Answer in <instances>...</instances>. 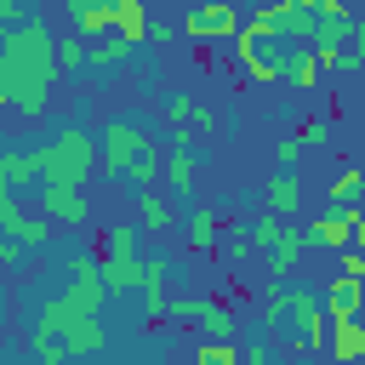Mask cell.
<instances>
[{
	"label": "cell",
	"instance_id": "cell-1",
	"mask_svg": "<svg viewBox=\"0 0 365 365\" xmlns=\"http://www.w3.org/2000/svg\"><path fill=\"white\" fill-rule=\"evenodd\" d=\"M57 34L29 17L17 29L0 34V103L17 114V120H40L46 114V97H51V80H57Z\"/></svg>",
	"mask_w": 365,
	"mask_h": 365
},
{
	"label": "cell",
	"instance_id": "cell-2",
	"mask_svg": "<svg viewBox=\"0 0 365 365\" xmlns=\"http://www.w3.org/2000/svg\"><path fill=\"white\" fill-rule=\"evenodd\" d=\"M262 336L285 354H308L331 336V314H325V297L308 291V285H291V279H274L262 291Z\"/></svg>",
	"mask_w": 365,
	"mask_h": 365
},
{
	"label": "cell",
	"instance_id": "cell-3",
	"mask_svg": "<svg viewBox=\"0 0 365 365\" xmlns=\"http://www.w3.org/2000/svg\"><path fill=\"white\" fill-rule=\"evenodd\" d=\"M34 160H40V188L46 182H86L91 165H103V148L91 143V131L63 125L46 148H34Z\"/></svg>",
	"mask_w": 365,
	"mask_h": 365
},
{
	"label": "cell",
	"instance_id": "cell-4",
	"mask_svg": "<svg viewBox=\"0 0 365 365\" xmlns=\"http://www.w3.org/2000/svg\"><path fill=\"white\" fill-rule=\"evenodd\" d=\"M228 51H234V63H240V74H245L251 86H279V80H285V51H291V46H279L274 34L240 29V34L228 40Z\"/></svg>",
	"mask_w": 365,
	"mask_h": 365
},
{
	"label": "cell",
	"instance_id": "cell-5",
	"mask_svg": "<svg viewBox=\"0 0 365 365\" xmlns=\"http://www.w3.org/2000/svg\"><path fill=\"white\" fill-rule=\"evenodd\" d=\"M143 143H154V137H148V125H143V120H131V114H114V120L97 131L103 171H108V177H125V165L137 160V148H143Z\"/></svg>",
	"mask_w": 365,
	"mask_h": 365
},
{
	"label": "cell",
	"instance_id": "cell-6",
	"mask_svg": "<svg viewBox=\"0 0 365 365\" xmlns=\"http://www.w3.org/2000/svg\"><path fill=\"white\" fill-rule=\"evenodd\" d=\"M354 222H359V205L354 200H336L331 211H319L308 228H302V240H308V251H348L354 245Z\"/></svg>",
	"mask_w": 365,
	"mask_h": 365
},
{
	"label": "cell",
	"instance_id": "cell-7",
	"mask_svg": "<svg viewBox=\"0 0 365 365\" xmlns=\"http://www.w3.org/2000/svg\"><path fill=\"white\" fill-rule=\"evenodd\" d=\"M240 29H245V17H240L228 0H200V6L182 17V34H188V40H200V46H211V40H222V46H228Z\"/></svg>",
	"mask_w": 365,
	"mask_h": 365
},
{
	"label": "cell",
	"instance_id": "cell-8",
	"mask_svg": "<svg viewBox=\"0 0 365 365\" xmlns=\"http://www.w3.org/2000/svg\"><path fill=\"white\" fill-rule=\"evenodd\" d=\"M0 234H11V240H23V245H51V234H57V222L46 217V211H23V194H6L0 188Z\"/></svg>",
	"mask_w": 365,
	"mask_h": 365
},
{
	"label": "cell",
	"instance_id": "cell-9",
	"mask_svg": "<svg viewBox=\"0 0 365 365\" xmlns=\"http://www.w3.org/2000/svg\"><path fill=\"white\" fill-rule=\"evenodd\" d=\"M194 177H200V148L188 143V131H171V143H165V182H160V188H171V194L188 205Z\"/></svg>",
	"mask_w": 365,
	"mask_h": 365
},
{
	"label": "cell",
	"instance_id": "cell-10",
	"mask_svg": "<svg viewBox=\"0 0 365 365\" xmlns=\"http://www.w3.org/2000/svg\"><path fill=\"white\" fill-rule=\"evenodd\" d=\"M143 268H148V279H143V319L160 325V319H171V257L148 251Z\"/></svg>",
	"mask_w": 365,
	"mask_h": 365
},
{
	"label": "cell",
	"instance_id": "cell-11",
	"mask_svg": "<svg viewBox=\"0 0 365 365\" xmlns=\"http://www.w3.org/2000/svg\"><path fill=\"white\" fill-rule=\"evenodd\" d=\"M34 194H40V211H46L51 222H63V228H80V222L91 217L80 182H46V188H34Z\"/></svg>",
	"mask_w": 365,
	"mask_h": 365
},
{
	"label": "cell",
	"instance_id": "cell-12",
	"mask_svg": "<svg viewBox=\"0 0 365 365\" xmlns=\"http://www.w3.org/2000/svg\"><path fill=\"white\" fill-rule=\"evenodd\" d=\"M177 222H182V200H177L171 188H137V228L165 234V228H177Z\"/></svg>",
	"mask_w": 365,
	"mask_h": 365
},
{
	"label": "cell",
	"instance_id": "cell-13",
	"mask_svg": "<svg viewBox=\"0 0 365 365\" xmlns=\"http://www.w3.org/2000/svg\"><path fill=\"white\" fill-rule=\"evenodd\" d=\"M228 234H222V217L211 205H188L182 211V251H217Z\"/></svg>",
	"mask_w": 365,
	"mask_h": 365
},
{
	"label": "cell",
	"instance_id": "cell-14",
	"mask_svg": "<svg viewBox=\"0 0 365 365\" xmlns=\"http://www.w3.org/2000/svg\"><path fill=\"white\" fill-rule=\"evenodd\" d=\"M63 348H68V359H91V354H103V348H108V325H103V314H74L68 331H63Z\"/></svg>",
	"mask_w": 365,
	"mask_h": 365
},
{
	"label": "cell",
	"instance_id": "cell-15",
	"mask_svg": "<svg viewBox=\"0 0 365 365\" xmlns=\"http://www.w3.org/2000/svg\"><path fill=\"white\" fill-rule=\"evenodd\" d=\"M325 354L331 365H365V319H331V336H325Z\"/></svg>",
	"mask_w": 365,
	"mask_h": 365
},
{
	"label": "cell",
	"instance_id": "cell-16",
	"mask_svg": "<svg viewBox=\"0 0 365 365\" xmlns=\"http://www.w3.org/2000/svg\"><path fill=\"white\" fill-rule=\"evenodd\" d=\"M0 188H6V194L40 188V160H34V148H6V154H0Z\"/></svg>",
	"mask_w": 365,
	"mask_h": 365
},
{
	"label": "cell",
	"instance_id": "cell-17",
	"mask_svg": "<svg viewBox=\"0 0 365 365\" xmlns=\"http://www.w3.org/2000/svg\"><path fill=\"white\" fill-rule=\"evenodd\" d=\"M302 251H308L302 228H285V222H279V234H274V240L262 245V257H268L274 279H291V274H297V262H302Z\"/></svg>",
	"mask_w": 365,
	"mask_h": 365
},
{
	"label": "cell",
	"instance_id": "cell-18",
	"mask_svg": "<svg viewBox=\"0 0 365 365\" xmlns=\"http://www.w3.org/2000/svg\"><path fill=\"white\" fill-rule=\"evenodd\" d=\"M80 308L68 302V291L63 297H46L40 302V314H34V348H46V342H63V331H68V319H74Z\"/></svg>",
	"mask_w": 365,
	"mask_h": 365
},
{
	"label": "cell",
	"instance_id": "cell-19",
	"mask_svg": "<svg viewBox=\"0 0 365 365\" xmlns=\"http://www.w3.org/2000/svg\"><path fill=\"white\" fill-rule=\"evenodd\" d=\"M319 297H325V314H331V319H354V314H365V279H354V274H336Z\"/></svg>",
	"mask_w": 365,
	"mask_h": 365
},
{
	"label": "cell",
	"instance_id": "cell-20",
	"mask_svg": "<svg viewBox=\"0 0 365 365\" xmlns=\"http://www.w3.org/2000/svg\"><path fill=\"white\" fill-rule=\"evenodd\" d=\"M125 182H131V188H160V182H165V148H160V143H143L137 160L125 165Z\"/></svg>",
	"mask_w": 365,
	"mask_h": 365
},
{
	"label": "cell",
	"instance_id": "cell-21",
	"mask_svg": "<svg viewBox=\"0 0 365 365\" xmlns=\"http://www.w3.org/2000/svg\"><path fill=\"white\" fill-rule=\"evenodd\" d=\"M148 29H154L148 0H114V34H120V40L143 46V40H148Z\"/></svg>",
	"mask_w": 365,
	"mask_h": 365
},
{
	"label": "cell",
	"instance_id": "cell-22",
	"mask_svg": "<svg viewBox=\"0 0 365 365\" xmlns=\"http://www.w3.org/2000/svg\"><path fill=\"white\" fill-rule=\"evenodd\" d=\"M319 51L314 46H291L285 51V86H297V91H308V86H319Z\"/></svg>",
	"mask_w": 365,
	"mask_h": 365
},
{
	"label": "cell",
	"instance_id": "cell-23",
	"mask_svg": "<svg viewBox=\"0 0 365 365\" xmlns=\"http://www.w3.org/2000/svg\"><path fill=\"white\" fill-rule=\"evenodd\" d=\"M103 279H108V291H143L148 268H143L137 251H131V257H103Z\"/></svg>",
	"mask_w": 365,
	"mask_h": 365
},
{
	"label": "cell",
	"instance_id": "cell-24",
	"mask_svg": "<svg viewBox=\"0 0 365 365\" xmlns=\"http://www.w3.org/2000/svg\"><path fill=\"white\" fill-rule=\"evenodd\" d=\"M297 205H302V177L297 171H274L268 177V211L274 217H291Z\"/></svg>",
	"mask_w": 365,
	"mask_h": 365
},
{
	"label": "cell",
	"instance_id": "cell-25",
	"mask_svg": "<svg viewBox=\"0 0 365 365\" xmlns=\"http://www.w3.org/2000/svg\"><path fill=\"white\" fill-rule=\"evenodd\" d=\"M194 331H200V336H222V342H234V336H240V314H234V302L211 297V308H205V319H200Z\"/></svg>",
	"mask_w": 365,
	"mask_h": 365
},
{
	"label": "cell",
	"instance_id": "cell-26",
	"mask_svg": "<svg viewBox=\"0 0 365 365\" xmlns=\"http://www.w3.org/2000/svg\"><path fill=\"white\" fill-rule=\"evenodd\" d=\"M74 34H86V40L114 34V0H97V6H86V11H74Z\"/></svg>",
	"mask_w": 365,
	"mask_h": 365
},
{
	"label": "cell",
	"instance_id": "cell-27",
	"mask_svg": "<svg viewBox=\"0 0 365 365\" xmlns=\"http://www.w3.org/2000/svg\"><path fill=\"white\" fill-rule=\"evenodd\" d=\"M57 68L63 74H86L91 68V40L86 34H63L57 40Z\"/></svg>",
	"mask_w": 365,
	"mask_h": 365
},
{
	"label": "cell",
	"instance_id": "cell-28",
	"mask_svg": "<svg viewBox=\"0 0 365 365\" xmlns=\"http://www.w3.org/2000/svg\"><path fill=\"white\" fill-rule=\"evenodd\" d=\"M194 365H245V354H240V342L200 336V342H194Z\"/></svg>",
	"mask_w": 365,
	"mask_h": 365
},
{
	"label": "cell",
	"instance_id": "cell-29",
	"mask_svg": "<svg viewBox=\"0 0 365 365\" xmlns=\"http://www.w3.org/2000/svg\"><path fill=\"white\" fill-rule=\"evenodd\" d=\"M131 51H137V46H131V40H120V34H114V40H91V74H108V68H120Z\"/></svg>",
	"mask_w": 365,
	"mask_h": 365
},
{
	"label": "cell",
	"instance_id": "cell-30",
	"mask_svg": "<svg viewBox=\"0 0 365 365\" xmlns=\"http://www.w3.org/2000/svg\"><path fill=\"white\" fill-rule=\"evenodd\" d=\"M205 308H211L205 291H177V297H171V319H177V325H200Z\"/></svg>",
	"mask_w": 365,
	"mask_h": 365
},
{
	"label": "cell",
	"instance_id": "cell-31",
	"mask_svg": "<svg viewBox=\"0 0 365 365\" xmlns=\"http://www.w3.org/2000/svg\"><path fill=\"white\" fill-rule=\"evenodd\" d=\"M131 251H137V222L103 228V257H131Z\"/></svg>",
	"mask_w": 365,
	"mask_h": 365
},
{
	"label": "cell",
	"instance_id": "cell-32",
	"mask_svg": "<svg viewBox=\"0 0 365 365\" xmlns=\"http://www.w3.org/2000/svg\"><path fill=\"white\" fill-rule=\"evenodd\" d=\"M257 245H262V240H257V222H234V228H228V240H222V251H228L234 262H240V257H251Z\"/></svg>",
	"mask_w": 365,
	"mask_h": 365
},
{
	"label": "cell",
	"instance_id": "cell-33",
	"mask_svg": "<svg viewBox=\"0 0 365 365\" xmlns=\"http://www.w3.org/2000/svg\"><path fill=\"white\" fill-rule=\"evenodd\" d=\"M359 188H365V171H359V165H342L325 194H331V205H336V200H359Z\"/></svg>",
	"mask_w": 365,
	"mask_h": 365
},
{
	"label": "cell",
	"instance_id": "cell-34",
	"mask_svg": "<svg viewBox=\"0 0 365 365\" xmlns=\"http://www.w3.org/2000/svg\"><path fill=\"white\" fill-rule=\"evenodd\" d=\"M331 131H336V120H331V114H314V120H302V131H297V137H302L308 148H325V143H331Z\"/></svg>",
	"mask_w": 365,
	"mask_h": 365
},
{
	"label": "cell",
	"instance_id": "cell-35",
	"mask_svg": "<svg viewBox=\"0 0 365 365\" xmlns=\"http://www.w3.org/2000/svg\"><path fill=\"white\" fill-rule=\"evenodd\" d=\"M302 148H308L302 137H279V143H274V171H297V160H302Z\"/></svg>",
	"mask_w": 365,
	"mask_h": 365
},
{
	"label": "cell",
	"instance_id": "cell-36",
	"mask_svg": "<svg viewBox=\"0 0 365 365\" xmlns=\"http://www.w3.org/2000/svg\"><path fill=\"white\" fill-rule=\"evenodd\" d=\"M342 68H365V17H354V34L342 46Z\"/></svg>",
	"mask_w": 365,
	"mask_h": 365
},
{
	"label": "cell",
	"instance_id": "cell-37",
	"mask_svg": "<svg viewBox=\"0 0 365 365\" xmlns=\"http://www.w3.org/2000/svg\"><path fill=\"white\" fill-rule=\"evenodd\" d=\"M240 354H245V365H274V342H268V336H251V342H240Z\"/></svg>",
	"mask_w": 365,
	"mask_h": 365
},
{
	"label": "cell",
	"instance_id": "cell-38",
	"mask_svg": "<svg viewBox=\"0 0 365 365\" xmlns=\"http://www.w3.org/2000/svg\"><path fill=\"white\" fill-rule=\"evenodd\" d=\"M23 251H29L23 240H11V234H0V268H17V262H23Z\"/></svg>",
	"mask_w": 365,
	"mask_h": 365
},
{
	"label": "cell",
	"instance_id": "cell-39",
	"mask_svg": "<svg viewBox=\"0 0 365 365\" xmlns=\"http://www.w3.org/2000/svg\"><path fill=\"white\" fill-rule=\"evenodd\" d=\"M342 274L365 279V251H359V245H348V251H342Z\"/></svg>",
	"mask_w": 365,
	"mask_h": 365
},
{
	"label": "cell",
	"instance_id": "cell-40",
	"mask_svg": "<svg viewBox=\"0 0 365 365\" xmlns=\"http://www.w3.org/2000/svg\"><path fill=\"white\" fill-rule=\"evenodd\" d=\"M23 6H29V0H0V23H6V29L29 23V17H23Z\"/></svg>",
	"mask_w": 365,
	"mask_h": 365
},
{
	"label": "cell",
	"instance_id": "cell-41",
	"mask_svg": "<svg viewBox=\"0 0 365 365\" xmlns=\"http://www.w3.org/2000/svg\"><path fill=\"white\" fill-rule=\"evenodd\" d=\"M86 6H97V0H63V11L74 17V11H86Z\"/></svg>",
	"mask_w": 365,
	"mask_h": 365
},
{
	"label": "cell",
	"instance_id": "cell-42",
	"mask_svg": "<svg viewBox=\"0 0 365 365\" xmlns=\"http://www.w3.org/2000/svg\"><path fill=\"white\" fill-rule=\"evenodd\" d=\"M262 6H291V0H262Z\"/></svg>",
	"mask_w": 365,
	"mask_h": 365
}]
</instances>
